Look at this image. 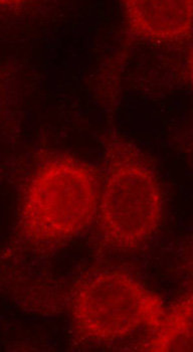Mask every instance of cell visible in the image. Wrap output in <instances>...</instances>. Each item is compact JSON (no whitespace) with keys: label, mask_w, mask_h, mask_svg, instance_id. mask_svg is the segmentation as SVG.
<instances>
[{"label":"cell","mask_w":193,"mask_h":352,"mask_svg":"<svg viewBox=\"0 0 193 352\" xmlns=\"http://www.w3.org/2000/svg\"><path fill=\"white\" fill-rule=\"evenodd\" d=\"M100 184L87 163L60 156L43 163L21 199L19 229L32 244L71 240L96 221Z\"/></svg>","instance_id":"cell-1"},{"label":"cell","mask_w":193,"mask_h":352,"mask_svg":"<svg viewBox=\"0 0 193 352\" xmlns=\"http://www.w3.org/2000/svg\"><path fill=\"white\" fill-rule=\"evenodd\" d=\"M163 210L159 180L144 156L124 141L110 143L96 217L103 240L116 249L140 247L159 229Z\"/></svg>","instance_id":"cell-2"},{"label":"cell","mask_w":193,"mask_h":352,"mask_svg":"<svg viewBox=\"0 0 193 352\" xmlns=\"http://www.w3.org/2000/svg\"><path fill=\"white\" fill-rule=\"evenodd\" d=\"M166 311L163 301L120 269L91 273L76 287L71 320L80 336L93 342L122 340L141 329H153Z\"/></svg>","instance_id":"cell-3"},{"label":"cell","mask_w":193,"mask_h":352,"mask_svg":"<svg viewBox=\"0 0 193 352\" xmlns=\"http://www.w3.org/2000/svg\"><path fill=\"white\" fill-rule=\"evenodd\" d=\"M123 8L126 25L141 40L179 43L192 34V1H126Z\"/></svg>","instance_id":"cell-4"},{"label":"cell","mask_w":193,"mask_h":352,"mask_svg":"<svg viewBox=\"0 0 193 352\" xmlns=\"http://www.w3.org/2000/svg\"><path fill=\"white\" fill-rule=\"evenodd\" d=\"M192 299L182 300L166 310L157 325L152 329L148 351H179V346L192 342Z\"/></svg>","instance_id":"cell-5"}]
</instances>
